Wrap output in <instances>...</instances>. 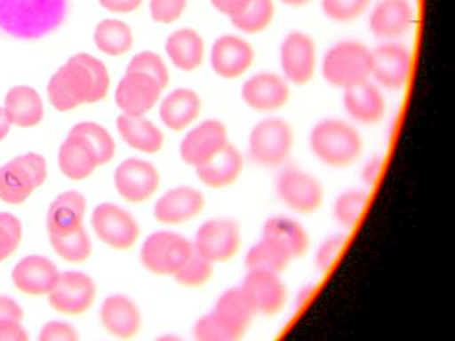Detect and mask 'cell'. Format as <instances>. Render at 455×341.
<instances>
[{"label":"cell","mask_w":455,"mask_h":341,"mask_svg":"<svg viewBox=\"0 0 455 341\" xmlns=\"http://www.w3.org/2000/svg\"><path fill=\"white\" fill-rule=\"evenodd\" d=\"M202 112V99L191 88H175L159 104V117L167 130L180 132L196 124Z\"/></svg>","instance_id":"24"},{"label":"cell","mask_w":455,"mask_h":341,"mask_svg":"<svg viewBox=\"0 0 455 341\" xmlns=\"http://www.w3.org/2000/svg\"><path fill=\"white\" fill-rule=\"evenodd\" d=\"M126 72H140V74L148 75L156 79L164 90L170 83V71L167 68V64L164 63L162 56L154 51H142V52L132 56Z\"/></svg>","instance_id":"41"},{"label":"cell","mask_w":455,"mask_h":341,"mask_svg":"<svg viewBox=\"0 0 455 341\" xmlns=\"http://www.w3.org/2000/svg\"><path fill=\"white\" fill-rule=\"evenodd\" d=\"M193 248L212 264L226 263L238 255L242 245V229L231 218H212L196 229Z\"/></svg>","instance_id":"7"},{"label":"cell","mask_w":455,"mask_h":341,"mask_svg":"<svg viewBox=\"0 0 455 341\" xmlns=\"http://www.w3.org/2000/svg\"><path fill=\"white\" fill-rule=\"evenodd\" d=\"M275 191L282 204L299 215H311L323 204L321 181L302 168L289 167L282 170L276 178Z\"/></svg>","instance_id":"8"},{"label":"cell","mask_w":455,"mask_h":341,"mask_svg":"<svg viewBox=\"0 0 455 341\" xmlns=\"http://www.w3.org/2000/svg\"><path fill=\"white\" fill-rule=\"evenodd\" d=\"M94 43L105 55H124L134 45L132 27L119 19H105L95 27Z\"/></svg>","instance_id":"33"},{"label":"cell","mask_w":455,"mask_h":341,"mask_svg":"<svg viewBox=\"0 0 455 341\" xmlns=\"http://www.w3.org/2000/svg\"><path fill=\"white\" fill-rule=\"evenodd\" d=\"M4 109L14 127L33 128L44 117V100L30 85L12 87L4 98Z\"/></svg>","instance_id":"30"},{"label":"cell","mask_w":455,"mask_h":341,"mask_svg":"<svg viewBox=\"0 0 455 341\" xmlns=\"http://www.w3.org/2000/svg\"><path fill=\"white\" fill-rule=\"evenodd\" d=\"M279 60L287 82L295 85L307 84L315 75V42L305 32H289L282 42Z\"/></svg>","instance_id":"13"},{"label":"cell","mask_w":455,"mask_h":341,"mask_svg":"<svg viewBox=\"0 0 455 341\" xmlns=\"http://www.w3.org/2000/svg\"><path fill=\"white\" fill-rule=\"evenodd\" d=\"M164 88L140 72H126L116 90V104L122 114L146 115L158 104Z\"/></svg>","instance_id":"19"},{"label":"cell","mask_w":455,"mask_h":341,"mask_svg":"<svg viewBox=\"0 0 455 341\" xmlns=\"http://www.w3.org/2000/svg\"><path fill=\"white\" fill-rule=\"evenodd\" d=\"M76 60L81 61L90 74H92V83H94V90H92V104L103 100L108 96V88H110V74H108V67L100 59L90 55V53L81 52L74 55Z\"/></svg>","instance_id":"44"},{"label":"cell","mask_w":455,"mask_h":341,"mask_svg":"<svg viewBox=\"0 0 455 341\" xmlns=\"http://www.w3.org/2000/svg\"><path fill=\"white\" fill-rule=\"evenodd\" d=\"M60 172L70 180L81 181L90 178L100 167L97 152L86 138L70 130L58 154Z\"/></svg>","instance_id":"23"},{"label":"cell","mask_w":455,"mask_h":341,"mask_svg":"<svg viewBox=\"0 0 455 341\" xmlns=\"http://www.w3.org/2000/svg\"><path fill=\"white\" fill-rule=\"evenodd\" d=\"M414 20L409 0H380L369 18L370 31L375 37L393 40L406 34Z\"/></svg>","instance_id":"25"},{"label":"cell","mask_w":455,"mask_h":341,"mask_svg":"<svg viewBox=\"0 0 455 341\" xmlns=\"http://www.w3.org/2000/svg\"><path fill=\"white\" fill-rule=\"evenodd\" d=\"M212 311L238 335L239 338L243 337L257 314L241 285L223 290L218 296Z\"/></svg>","instance_id":"32"},{"label":"cell","mask_w":455,"mask_h":341,"mask_svg":"<svg viewBox=\"0 0 455 341\" xmlns=\"http://www.w3.org/2000/svg\"><path fill=\"white\" fill-rule=\"evenodd\" d=\"M22 239V221L12 213L0 212V263L14 255Z\"/></svg>","instance_id":"42"},{"label":"cell","mask_w":455,"mask_h":341,"mask_svg":"<svg viewBox=\"0 0 455 341\" xmlns=\"http://www.w3.org/2000/svg\"><path fill=\"white\" fill-rule=\"evenodd\" d=\"M193 336L198 341H238L235 332L220 319L214 311L204 314L196 320L193 327Z\"/></svg>","instance_id":"40"},{"label":"cell","mask_w":455,"mask_h":341,"mask_svg":"<svg viewBox=\"0 0 455 341\" xmlns=\"http://www.w3.org/2000/svg\"><path fill=\"white\" fill-rule=\"evenodd\" d=\"M322 76L331 87H353L371 76V50L356 40L335 43L324 53Z\"/></svg>","instance_id":"2"},{"label":"cell","mask_w":455,"mask_h":341,"mask_svg":"<svg viewBox=\"0 0 455 341\" xmlns=\"http://www.w3.org/2000/svg\"><path fill=\"white\" fill-rule=\"evenodd\" d=\"M164 50L170 61L180 71H196L204 63V40L194 28L185 27L172 32L167 37Z\"/></svg>","instance_id":"31"},{"label":"cell","mask_w":455,"mask_h":341,"mask_svg":"<svg viewBox=\"0 0 455 341\" xmlns=\"http://www.w3.org/2000/svg\"><path fill=\"white\" fill-rule=\"evenodd\" d=\"M291 261L290 256L283 250L262 236L254 245L249 248L246 256H244V266H246L247 271L258 269V271L282 274V272L286 271Z\"/></svg>","instance_id":"34"},{"label":"cell","mask_w":455,"mask_h":341,"mask_svg":"<svg viewBox=\"0 0 455 341\" xmlns=\"http://www.w3.org/2000/svg\"><path fill=\"white\" fill-rule=\"evenodd\" d=\"M12 127V123L7 119L6 114H4V107H0V143L7 138Z\"/></svg>","instance_id":"54"},{"label":"cell","mask_w":455,"mask_h":341,"mask_svg":"<svg viewBox=\"0 0 455 341\" xmlns=\"http://www.w3.org/2000/svg\"><path fill=\"white\" fill-rule=\"evenodd\" d=\"M210 2L218 12L231 19L241 13L251 0H210Z\"/></svg>","instance_id":"51"},{"label":"cell","mask_w":455,"mask_h":341,"mask_svg":"<svg viewBox=\"0 0 455 341\" xmlns=\"http://www.w3.org/2000/svg\"><path fill=\"white\" fill-rule=\"evenodd\" d=\"M254 60V47L238 35H220L210 52L212 71L222 79H238L251 68Z\"/></svg>","instance_id":"18"},{"label":"cell","mask_w":455,"mask_h":341,"mask_svg":"<svg viewBox=\"0 0 455 341\" xmlns=\"http://www.w3.org/2000/svg\"><path fill=\"white\" fill-rule=\"evenodd\" d=\"M275 15L273 0H251L238 15L231 18V23L244 34L255 35L267 28Z\"/></svg>","instance_id":"37"},{"label":"cell","mask_w":455,"mask_h":341,"mask_svg":"<svg viewBox=\"0 0 455 341\" xmlns=\"http://www.w3.org/2000/svg\"><path fill=\"white\" fill-rule=\"evenodd\" d=\"M262 237L283 250L291 260L302 258L310 248L307 229L289 216H271L262 226Z\"/></svg>","instance_id":"29"},{"label":"cell","mask_w":455,"mask_h":341,"mask_svg":"<svg viewBox=\"0 0 455 341\" xmlns=\"http://www.w3.org/2000/svg\"><path fill=\"white\" fill-rule=\"evenodd\" d=\"M281 274L258 269L247 271L241 287L251 301L257 314L275 316L286 305L289 289Z\"/></svg>","instance_id":"15"},{"label":"cell","mask_w":455,"mask_h":341,"mask_svg":"<svg viewBox=\"0 0 455 341\" xmlns=\"http://www.w3.org/2000/svg\"><path fill=\"white\" fill-rule=\"evenodd\" d=\"M49 175L47 160L36 152L20 155L0 167V200L10 205L23 204Z\"/></svg>","instance_id":"4"},{"label":"cell","mask_w":455,"mask_h":341,"mask_svg":"<svg viewBox=\"0 0 455 341\" xmlns=\"http://www.w3.org/2000/svg\"><path fill=\"white\" fill-rule=\"evenodd\" d=\"M411 71V53L401 43L386 40L371 50V76L385 90L404 87Z\"/></svg>","instance_id":"14"},{"label":"cell","mask_w":455,"mask_h":341,"mask_svg":"<svg viewBox=\"0 0 455 341\" xmlns=\"http://www.w3.org/2000/svg\"><path fill=\"white\" fill-rule=\"evenodd\" d=\"M100 322L106 332L122 340L135 337L142 329V312L126 295H111L100 305Z\"/></svg>","instance_id":"21"},{"label":"cell","mask_w":455,"mask_h":341,"mask_svg":"<svg viewBox=\"0 0 455 341\" xmlns=\"http://www.w3.org/2000/svg\"><path fill=\"white\" fill-rule=\"evenodd\" d=\"M308 144L314 156L331 168L350 167L363 152V139L359 131L338 117L318 120L311 128Z\"/></svg>","instance_id":"1"},{"label":"cell","mask_w":455,"mask_h":341,"mask_svg":"<svg viewBox=\"0 0 455 341\" xmlns=\"http://www.w3.org/2000/svg\"><path fill=\"white\" fill-rule=\"evenodd\" d=\"M370 0H322V11L330 20L347 23L361 16Z\"/></svg>","instance_id":"45"},{"label":"cell","mask_w":455,"mask_h":341,"mask_svg":"<svg viewBox=\"0 0 455 341\" xmlns=\"http://www.w3.org/2000/svg\"><path fill=\"white\" fill-rule=\"evenodd\" d=\"M92 74L74 56L58 68L47 84L50 103L60 112L73 111L84 104H92Z\"/></svg>","instance_id":"5"},{"label":"cell","mask_w":455,"mask_h":341,"mask_svg":"<svg viewBox=\"0 0 455 341\" xmlns=\"http://www.w3.org/2000/svg\"><path fill=\"white\" fill-rule=\"evenodd\" d=\"M369 202L366 189L350 188L340 192L332 204V218L343 229H351L359 223Z\"/></svg>","instance_id":"36"},{"label":"cell","mask_w":455,"mask_h":341,"mask_svg":"<svg viewBox=\"0 0 455 341\" xmlns=\"http://www.w3.org/2000/svg\"><path fill=\"white\" fill-rule=\"evenodd\" d=\"M116 192L126 202L142 204L158 192L161 173L153 163L140 157L124 160L114 172Z\"/></svg>","instance_id":"12"},{"label":"cell","mask_w":455,"mask_h":341,"mask_svg":"<svg viewBox=\"0 0 455 341\" xmlns=\"http://www.w3.org/2000/svg\"><path fill=\"white\" fill-rule=\"evenodd\" d=\"M71 130L84 135L97 152L100 165L108 164L116 156V144L111 133L95 122H81Z\"/></svg>","instance_id":"39"},{"label":"cell","mask_w":455,"mask_h":341,"mask_svg":"<svg viewBox=\"0 0 455 341\" xmlns=\"http://www.w3.org/2000/svg\"><path fill=\"white\" fill-rule=\"evenodd\" d=\"M346 242H347V234H343V232H339V234L337 232V234L324 237L319 242L315 255H314V266H315V269L319 274H327L332 268L335 261L339 258Z\"/></svg>","instance_id":"43"},{"label":"cell","mask_w":455,"mask_h":341,"mask_svg":"<svg viewBox=\"0 0 455 341\" xmlns=\"http://www.w3.org/2000/svg\"><path fill=\"white\" fill-rule=\"evenodd\" d=\"M39 340L41 341H78L79 333L74 325L66 321H54L46 322L42 327L41 333H39Z\"/></svg>","instance_id":"47"},{"label":"cell","mask_w":455,"mask_h":341,"mask_svg":"<svg viewBox=\"0 0 455 341\" xmlns=\"http://www.w3.org/2000/svg\"><path fill=\"white\" fill-rule=\"evenodd\" d=\"M60 272L57 264L46 256L28 255L18 261L12 279L20 292L28 296H44L57 284Z\"/></svg>","instance_id":"20"},{"label":"cell","mask_w":455,"mask_h":341,"mask_svg":"<svg viewBox=\"0 0 455 341\" xmlns=\"http://www.w3.org/2000/svg\"><path fill=\"white\" fill-rule=\"evenodd\" d=\"M98 288L90 274L81 271L62 272L57 284L47 295L54 311L68 316H78L92 308Z\"/></svg>","instance_id":"11"},{"label":"cell","mask_w":455,"mask_h":341,"mask_svg":"<svg viewBox=\"0 0 455 341\" xmlns=\"http://www.w3.org/2000/svg\"><path fill=\"white\" fill-rule=\"evenodd\" d=\"M214 266L215 264L193 250V253L172 277L182 287L196 289L206 285L214 276Z\"/></svg>","instance_id":"38"},{"label":"cell","mask_w":455,"mask_h":341,"mask_svg":"<svg viewBox=\"0 0 455 341\" xmlns=\"http://www.w3.org/2000/svg\"><path fill=\"white\" fill-rule=\"evenodd\" d=\"M292 125L281 117H266L251 128L247 139V151L252 162L262 167L284 164L294 149Z\"/></svg>","instance_id":"3"},{"label":"cell","mask_w":455,"mask_h":341,"mask_svg":"<svg viewBox=\"0 0 455 341\" xmlns=\"http://www.w3.org/2000/svg\"><path fill=\"white\" fill-rule=\"evenodd\" d=\"M316 285L313 284V282H307V284L300 287V289L298 290L297 297H295V305L298 308H302L306 303H307L308 298L313 296L314 290H315Z\"/></svg>","instance_id":"53"},{"label":"cell","mask_w":455,"mask_h":341,"mask_svg":"<svg viewBox=\"0 0 455 341\" xmlns=\"http://www.w3.org/2000/svg\"><path fill=\"white\" fill-rule=\"evenodd\" d=\"M281 2L287 5H294V7H298V5L307 4L311 0H281Z\"/></svg>","instance_id":"55"},{"label":"cell","mask_w":455,"mask_h":341,"mask_svg":"<svg viewBox=\"0 0 455 341\" xmlns=\"http://www.w3.org/2000/svg\"><path fill=\"white\" fill-rule=\"evenodd\" d=\"M383 163H385V159L378 154L371 155L363 163L361 170V180L363 181L364 186H372L377 183L378 178L382 175Z\"/></svg>","instance_id":"49"},{"label":"cell","mask_w":455,"mask_h":341,"mask_svg":"<svg viewBox=\"0 0 455 341\" xmlns=\"http://www.w3.org/2000/svg\"><path fill=\"white\" fill-rule=\"evenodd\" d=\"M230 144L228 125L220 119H206L188 128L180 141V155L194 170L214 159Z\"/></svg>","instance_id":"9"},{"label":"cell","mask_w":455,"mask_h":341,"mask_svg":"<svg viewBox=\"0 0 455 341\" xmlns=\"http://www.w3.org/2000/svg\"><path fill=\"white\" fill-rule=\"evenodd\" d=\"M116 130L122 140L142 154H158L164 146V133L146 115L121 114L116 119Z\"/></svg>","instance_id":"28"},{"label":"cell","mask_w":455,"mask_h":341,"mask_svg":"<svg viewBox=\"0 0 455 341\" xmlns=\"http://www.w3.org/2000/svg\"><path fill=\"white\" fill-rule=\"evenodd\" d=\"M49 240L52 250L68 263H84L92 256V237L84 226L70 234H49Z\"/></svg>","instance_id":"35"},{"label":"cell","mask_w":455,"mask_h":341,"mask_svg":"<svg viewBox=\"0 0 455 341\" xmlns=\"http://www.w3.org/2000/svg\"><path fill=\"white\" fill-rule=\"evenodd\" d=\"M206 197L193 186H178L164 192L154 205V218L164 226H183L201 215Z\"/></svg>","instance_id":"17"},{"label":"cell","mask_w":455,"mask_h":341,"mask_svg":"<svg viewBox=\"0 0 455 341\" xmlns=\"http://www.w3.org/2000/svg\"><path fill=\"white\" fill-rule=\"evenodd\" d=\"M343 91V108L354 122L374 125L385 116L386 99L379 85L366 80Z\"/></svg>","instance_id":"22"},{"label":"cell","mask_w":455,"mask_h":341,"mask_svg":"<svg viewBox=\"0 0 455 341\" xmlns=\"http://www.w3.org/2000/svg\"><path fill=\"white\" fill-rule=\"evenodd\" d=\"M243 168V155L238 147L230 143L214 159L196 168V178L204 186L212 189H223L238 181Z\"/></svg>","instance_id":"27"},{"label":"cell","mask_w":455,"mask_h":341,"mask_svg":"<svg viewBox=\"0 0 455 341\" xmlns=\"http://www.w3.org/2000/svg\"><path fill=\"white\" fill-rule=\"evenodd\" d=\"M92 226L98 239L114 250H130L140 239L137 218L116 202L97 205L92 210Z\"/></svg>","instance_id":"10"},{"label":"cell","mask_w":455,"mask_h":341,"mask_svg":"<svg viewBox=\"0 0 455 341\" xmlns=\"http://www.w3.org/2000/svg\"><path fill=\"white\" fill-rule=\"evenodd\" d=\"M100 5L114 13L134 12L140 7L143 0H100Z\"/></svg>","instance_id":"52"},{"label":"cell","mask_w":455,"mask_h":341,"mask_svg":"<svg viewBox=\"0 0 455 341\" xmlns=\"http://www.w3.org/2000/svg\"><path fill=\"white\" fill-rule=\"evenodd\" d=\"M193 242L174 231H156L140 248V263L156 276H174L193 253Z\"/></svg>","instance_id":"6"},{"label":"cell","mask_w":455,"mask_h":341,"mask_svg":"<svg viewBox=\"0 0 455 341\" xmlns=\"http://www.w3.org/2000/svg\"><path fill=\"white\" fill-rule=\"evenodd\" d=\"M12 319L23 321L25 312L22 306L10 296L0 295V320Z\"/></svg>","instance_id":"50"},{"label":"cell","mask_w":455,"mask_h":341,"mask_svg":"<svg viewBox=\"0 0 455 341\" xmlns=\"http://www.w3.org/2000/svg\"><path fill=\"white\" fill-rule=\"evenodd\" d=\"M188 0H150L151 19L156 23L172 24L182 16Z\"/></svg>","instance_id":"46"},{"label":"cell","mask_w":455,"mask_h":341,"mask_svg":"<svg viewBox=\"0 0 455 341\" xmlns=\"http://www.w3.org/2000/svg\"><path fill=\"white\" fill-rule=\"evenodd\" d=\"M87 210V199L76 189L58 194L46 216V228L49 234H65L84 226Z\"/></svg>","instance_id":"26"},{"label":"cell","mask_w":455,"mask_h":341,"mask_svg":"<svg viewBox=\"0 0 455 341\" xmlns=\"http://www.w3.org/2000/svg\"><path fill=\"white\" fill-rule=\"evenodd\" d=\"M28 333L20 320H0V341H28Z\"/></svg>","instance_id":"48"},{"label":"cell","mask_w":455,"mask_h":341,"mask_svg":"<svg viewBox=\"0 0 455 341\" xmlns=\"http://www.w3.org/2000/svg\"><path fill=\"white\" fill-rule=\"evenodd\" d=\"M241 98L252 111L271 114L289 103V82L275 72H257L242 85Z\"/></svg>","instance_id":"16"}]
</instances>
